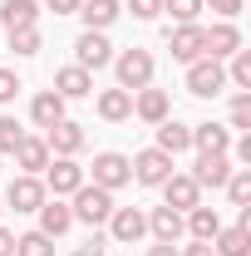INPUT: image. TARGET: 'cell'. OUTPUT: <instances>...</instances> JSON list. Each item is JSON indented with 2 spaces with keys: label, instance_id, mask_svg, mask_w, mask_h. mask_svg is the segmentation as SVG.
Masks as SVG:
<instances>
[{
  "label": "cell",
  "instance_id": "1",
  "mask_svg": "<svg viewBox=\"0 0 251 256\" xmlns=\"http://www.w3.org/2000/svg\"><path fill=\"white\" fill-rule=\"evenodd\" d=\"M114 69H118V89H128V94H138V89H148L153 84V54L148 50H124L118 60H114Z\"/></svg>",
  "mask_w": 251,
  "mask_h": 256
},
{
  "label": "cell",
  "instance_id": "42",
  "mask_svg": "<svg viewBox=\"0 0 251 256\" xmlns=\"http://www.w3.org/2000/svg\"><path fill=\"white\" fill-rule=\"evenodd\" d=\"M148 256H182V252H178L172 242H158V246H148Z\"/></svg>",
  "mask_w": 251,
  "mask_h": 256
},
{
  "label": "cell",
  "instance_id": "7",
  "mask_svg": "<svg viewBox=\"0 0 251 256\" xmlns=\"http://www.w3.org/2000/svg\"><path fill=\"white\" fill-rule=\"evenodd\" d=\"M143 236H148V217H143L138 207H114V212H108V242L133 246V242H143Z\"/></svg>",
  "mask_w": 251,
  "mask_h": 256
},
{
  "label": "cell",
  "instance_id": "38",
  "mask_svg": "<svg viewBox=\"0 0 251 256\" xmlns=\"http://www.w3.org/2000/svg\"><path fill=\"white\" fill-rule=\"evenodd\" d=\"M202 5H212L222 20H236V15H242V0H202Z\"/></svg>",
  "mask_w": 251,
  "mask_h": 256
},
{
  "label": "cell",
  "instance_id": "26",
  "mask_svg": "<svg viewBox=\"0 0 251 256\" xmlns=\"http://www.w3.org/2000/svg\"><path fill=\"white\" fill-rule=\"evenodd\" d=\"M148 232H153L158 242H178L188 226H182V212H172V207H153V217H148Z\"/></svg>",
  "mask_w": 251,
  "mask_h": 256
},
{
  "label": "cell",
  "instance_id": "36",
  "mask_svg": "<svg viewBox=\"0 0 251 256\" xmlns=\"http://www.w3.org/2000/svg\"><path fill=\"white\" fill-rule=\"evenodd\" d=\"M128 10H133V20H158L162 15V0H128Z\"/></svg>",
  "mask_w": 251,
  "mask_h": 256
},
{
  "label": "cell",
  "instance_id": "12",
  "mask_svg": "<svg viewBox=\"0 0 251 256\" xmlns=\"http://www.w3.org/2000/svg\"><path fill=\"white\" fill-rule=\"evenodd\" d=\"M50 192H44V182L40 178H30V172H20L10 188H5V202L15 207V212H40V202H44Z\"/></svg>",
  "mask_w": 251,
  "mask_h": 256
},
{
  "label": "cell",
  "instance_id": "14",
  "mask_svg": "<svg viewBox=\"0 0 251 256\" xmlns=\"http://www.w3.org/2000/svg\"><path fill=\"white\" fill-rule=\"evenodd\" d=\"M69 226H74L69 202H60V197H44V202H40V226H34V232H44V236H64Z\"/></svg>",
  "mask_w": 251,
  "mask_h": 256
},
{
  "label": "cell",
  "instance_id": "25",
  "mask_svg": "<svg viewBox=\"0 0 251 256\" xmlns=\"http://www.w3.org/2000/svg\"><path fill=\"white\" fill-rule=\"evenodd\" d=\"M212 252L217 256H251V232L246 226H222L212 236Z\"/></svg>",
  "mask_w": 251,
  "mask_h": 256
},
{
  "label": "cell",
  "instance_id": "13",
  "mask_svg": "<svg viewBox=\"0 0 251 256\" xmlns=\"http://www.w3.org/2000/svg\"><path fill=\"white\" fill-rule=\"evenodd\" d=\"M44 143H50V153H54V158H74V153L84 148V128L69 124V118H60L54 128H44Z\"/></svg>",
  "mask_w": 251,
  "mask_h": 256
},
{
  "label": "cell",
  "instance_id": "40",
  "mask_svg": "<svg viewBox=\"0 0 251 256\" xmlns=\"http://www.w3.org/2000/svg\"><path fill=\"white\" fill-rule=\"evenodd\" d=\"M0 256H15V232L0 226Z\"/></svg>",
  "mask_w": 251,
  "mask_h": 256
},
{
  "label": "cell",
  "instance_id": "10",
  "mask_svg": "<svg viewBox=\"0 0 251 256\" xmlns=\"http://www.w3.org/2000/svg\"><path fill=\"white\" fill-rule=\"evenodd\" d=\"M188 178L197 188H226V178H232V153H202Z\"/></svg>",
  "mask_w": 251,
  "mask_h": 256
},
{
  "label": "cell",
  "instance_id": "20",
  "mask_svg": "<svg viewBox=\"0 0 251 256\" xmlns=\"http://www.w3.org/2000/svg\"><path fill=\"white\" fill-rule=\"evenodd\" d=\"M182 226L192 232V242H212L222 232V217H217V207H202V202H197L192 212H182Z\"/></svg>",
  "mask_w": 251,
  "mask_h": 256
},
{
  "label": "cell",
  "instance_id": "29",
  "mask_svg": "<svg viewBox=\"0 0 251 256\" xmlns=\"http://www.w3.org/2000/svg\"><path fill=\"white\" fill-rule=\"evenodd\" d=\"M15 256H54V236L25 232V236H15Z\"/></svg>",
  "mask_w": 251,
  "mask_h": 256
},
{
  "label": "cell",
  "instance_id": "22",
  "mask_svg": "<svg viewBox=\"0 0 251 256\" xmlns=\"http://www.w3.org/2000/svg\"><path fill=\"white\" fill-rule=\"evenodd\" d=\"M15 162H20V172L40 178V172H44V162H50V143H44V138H30V133H25V143L15 148Z\"/></svg>",
  "mask_w": 251,
  "mask_h": 256
},
{
  "label": "cell",
  "instance_id": "35",
  "mask_svg": "<svg viewBox=\"0 0 251 256\" xmlns=\"http://www.w3.org/2000/svg\"><path fill=\"white\" fill-rule=\"evenodd\" d=\"M20 89H25V84H20V74H15V69H0V104H10Z\"/></svg>",
  "mask_w": 251,
  "mask_h": 256
},
{
  "label": "cell",
  "instance_id": "44",
  "mask_svg": "<svg viewBox=\"0 0 251 256\" xmlns=\"http://www.w3.org/2000/svg\"><path fill=\"white\" fill-rule=\"evenodd\" d=\"M0 212H5V207H0Z\"/></svg>",
  "mask_w": 251,
  "mask_h": 256
},
{
  "label": "cell",
  "instance_id": "37",
  "mask_svg": "<svg viewBox=\"0 0 251 256\" xmlns=\"http://www.w3.org/2000/svg\"><path fill=\"white\" fill-rule=\"evenodd\" d=\"M104 246H108V236H89V242H79V246H74V256H104Z\"/></svg>",
  "mask_w": 251,
  "mask_h": 256
},
{
  "label": "cell",
  "instance_id": "19",
  "mask_svg": "<svg viewBox=\"0 0 251 256\" xmlns=\"http://www.w3.org/2000/svg\"><path fill=\"white\" fill-rule=\"evenodd\" d=\"M192 148H197V153H232V128H222V124H192Z\"/></svg>",
  "mask_w": 251,
  "mask_h": 256
},
{
  "label": "cell",
  "instance_id": "24",
  "mask_svg": "<svg viewBox=\"0 0 251 256\" xmlns=\"http://www.w3.org/2000/svg\"><path fill=\"white\" fill-rule=\"evenodd\" d=\"M98 118H108V124L133 118V94H128V89H104V94H98Z\"/></svg>",
  "mask_w": 251,
  "mask_h": 256
},
{
  "label": "cell",
  "instance_id": "11",
  "mask_svg": "<svg viewBox=\"0 0 251 256\" xmlns=\"http://www.w3.org/2000/svg\"><path fill=\"white\" fill-rule=\"evenodd\" d=\"M202 202V188L192 182L188 172H172L168 182H162V207H172V212H192Z\"/></svg>",
  "mask_w": 251,
  "mask_h": 256
},
{
  "label": "cell",
  "instance_id": "9",
  "mask_svg": "<svg viewBox=\"0 0 251 256\" xmlns=\"http://www.w3.org/2000/svg\"><path fill=\"white\" fill-rule=\"evenodd\" d=\"M124 182H133V168H128V158H124V153H98V158H94V188L118 192Z\"/></svg>",
  "mask_w": 251,
  "mask_h": 256
},
{
  "label": "cell",
  "instance_id": "17",
  "mask_svg": "<svg viewBox=\"0 0 251 256\" xmlns=\"http://www.w3.org/2000/svg\"><path fill=\"white\" fill-rule=\"evenodd\" d=\"M34 20H40V0H5V5H0V25H5V34L30 30Z\"/></svg>",
  "mask_w": 251,
  "mask_h": 256
},
{
  "label": "cell",
  "instance_id": "15",
  "mask_svg": "<svg viewBox=\"0 0 251 256\" xmlns=\"http://www.w3.org/2000/svg\"><path fill=\"white\" fill-rule=\"evenodd\" d=\"M242 50V30L232 25V20H217L212 30H207V60H232Z\"/></svg>",
  "mask_w": 251,
  "mask_h": 256
},
{
  "label": "cell",
  "instance_id": "16",
  "mask_svg": "<svg viewBox=\"0 0 251 256\" xmlns=\"http://www.w3.org/2000/svg\"><path fill=\"white\" fill-rule=\"evenodd\" d=\"M133 114H138L143 124L158 128L168 114H172V104H168V94H162V89H153V84H148V89H138V98H133Z\"/></svg>",
  "mask_w": 251,
  "mask_h": 256
},
{
  "label": "cell",
  "instance_id": "30",
  "mask_svg": "<svg viewBox=\"0 0 251 256\" xmlns=\"http://www.w3.org/2000/svg\"><path fill=\"white\" fill-rule=\"evenodd\" d=\"M10 50H15L20 60L40 54V50H44V34H40V25H30V30H15V34H10Z\"/></svg>",
  "mask_w": 251,
  "mask_h": 256
},
{
  "label": "cell",
  "instance_id": "21",
  "mask_svg": "<svg viewBox=\"0 0 251 256\" xmlns=\"http://www.w3.org/2000/svg\"><path fill=\"white\" fill-rule=\"evenodd\" d=\"M158 148H162L168 158L188 153V148H192V128H188V124H178V118H162V124H158Z\"/></svg>",
  "mask_w": 251,
  "mask_h": 256
},
{
  "label": "cell",
  "instance_id": "32",
  "mask_svg": "<svg viewBox=\"0 0 251 256\" xmlns=\"http://www.w3.org/2000/svg\"><path fill=\"white\" fill-rule=\"evenodd\" d=\"M226 84H236V89H251V50H236V54H232Z\"/></svg>",
  "mask_w": 251,
  "mask_h": 256
},
{
  "label": "cell",
  "instance_id": "31",
  "mask_svg": "<svg viewBox=\"0 0 251 256\" xmlns=\"http://www.w3.org/2000/svg\"><path fill=\"white\" fill-rule=\"evenodd\" d=\"M20 143H25V128L5 114V118H0V158H15V148H20Z\"/></svg>",
  "mask_w": 251,
  "mask_h": 256
},
{
  "label": "cell",
  "instance_id": "4",
  "mask_svg": "<svg viewBox=\"0 0 251 256\" xmlns=\"http://www.w3.org/2000/svg\"><path fill=\"white\" fill-rule=\"evenodd\" d=\"M128 168H133V182H143V188H162L172 178V158L162 148H143L138 158H128Z\"/></svg>",
  "mask_w": 251,
  "mask_h": 256
},
{
  "label": "cell",
  "instance_id": "6",
  "mask_svg": "<svg viewBox=\"0 0 251 256\" xmlns=\"http://www.w3.org/2000/svg\"><path fill=\"white\" fill-rule=\"evenodd\" d=\"M108 60H114V44H108L104 30H84L79 40H74V64H79V69L94 74V69H104Z\"/></svg>",
  "mask_w": 251,
  "mask_h": 256
},
{
  "label": "cell",
  "instance_id": "2",
  "mask_svg": "<svg viewBox=\"0 0 251 256\" xmlns=\"http://www.w3.org/2000/svg\"><path fill=\"white\" fill-rule=\"evenodd\" d=\"M222 89H226V64L222 60H192L188 64V94H197V98H217Z\"/></svg>",
  "mask_w": 251,
  "mask_h": 256
},
{
  "label": "cell",
  "instance_id": "27",
  "mask_svg": "<svg viewBox=\"0 0 251 256\" xmlns=\"http://www.w3.org/2000/svg\"><path fill=\"white\" fill-rule=\"evenodd\" d=\"M30 118L40 128H54L64 118V98L54 94V89H44V94H34V104H30Z\"/></svg>",
  "mask_w": 251,
  "mask_h": 256
},
{
  "label": "cell",
  "instance_id": "28",
  "mask_svg": "<svg viewBox=\"0 0 251 256\" xmlns=\"http://www.w3.org/2000/svg\"><path fill=\"white\" fill-rule=\"evenodd\" d=\"M226 197H232V207H251V168H232Z\"/></svg>",
  "mask_w": 251,
  "mask_h": 256
},
{
  "label": "cell",
  "instance_id": "34",
  "mask_svg": "<svg viewBox=\"0 0 251 256\" xmlns=\"http://www.w3.org/2000/svg\"><path fill=\"white\" fill-rule=\"evenodd\" d=\"M232 128L251 133V89H242V94L232 98Z\"/></svg>",
  "mask_w": 251,
  "mask_h": 256
},
{
  "label": "cell",
  "instance_id": "43",
  "mask_svg": "<svg viewBox=\"0 0 251 256\" xmlns=\"http://www.w3.org/2000/svg\"><path fill=\"white\" fill-rule=\"evenodd\" d=\"M182 256H217V252H212V242H192Z\"/></svg>",
  "mask_w": 251,
  "mask_h": 256
},
{
  "label": "cell",
  "instance_id": "39",
  "mask_svg": "<svg viewBox=\"0 0 251 256\" xmlns=\"http://www.w3.org/2000/svg\"><path fill=\"white\" fill-rule=\"evenodd\" d=\"M44 5H50L54 15H79V5H84V0H44Z\"/></svg>",
  "mask_w": 251,
  "mask_h": 256
},
{
  "label": "cell",
  "instance_id": "41",
  "mask_svg": "<svg viewBox=\"0 0 251 256\" xmlns=\"http://www.w3.org/2000/svg\"><path fill=\"white\" fill-rule=\"evenodd\" d=\"M232 153H236V162H251V133L242 138V143H236V148H232Z\"/></svg>",
  "mask_w": 251,
  "mask_h": 256
},
{
  "label": "cell",
  "instance_id": "8",
  "mask_svg": "<svg viewBox=\"0 0 251 256\" xmlns=\"http://www.w3.org/2000/svg\"><path fill=\"white\" fill-rule=\"evenodd\" d=\"M168 50H172V60H182V64L202 60L207 54V25H178L168 34Z\"/></svg>",
  "mask_w": 251,
  "mask_h": 256
},
{
  "label": "cell",
  "instance_id": "3",
  "mask_svg": "<svg viewBox=\"0 0 251 256\" xmlns=\"http://www.w3.org/2000/svg\"><path fill=\"white\" fill-rule=\"evenodd\" d=\"M74 222H89V226H98V222H108V212H114V192H104V188H94V182H84V188L74 192Z\"/></svg>",
  "mask_w": 251,
  "mask_h": 256
},
{
  "label": "cell",
  "instance_id": "33",
  "mask_svg": "<svg viewBox=\"0 0 251 256\" xmlns=\"http://www.w3.org/2000/svg\"><path fill=\"white\" fill-rule=\"evenodd\" d=\"M162 10H168L178 25H197V15H202V0H162Z\"/></svg>",
  "mask_w": 251,
  "mask_h": 256
},
{
  "label": "cell",
  "instance_id": "23",
  "mask_svg": "<svg viewBox=\"0 0 251 256\" xmlns=\"http://www.w3.org/2000/svg\"><path fill=\"white\" fill-rule=\"evenodd\" d=\"M79 15H84V30H108V25L124 15V5H118V0H84Z\"/></svg>",
  "mask_w": 251,
  "mask_h": 256
},
{
  "label": "cell",
  "instance_id": "5",
  "mask_svg": "<svg viewBox=\"0 0 251 256\" xmlns=\"http://www.w3.org/2000/svg\"><path fill=\"white\" fill-rule=\"evenodd\" d=\"M44 192H54V197H74V192L84 188V168L74 158H54V162H44Z\"/></svg>",
  "mask_w": 251,
  "mask_h": 256
},
{
  "label": "cell",
  "instance_id": "18",
  "mask_svg": "<svg viewBox=\"0 0 251 256\" xmlns=\"http://www.w3.org/2000/svg\"><path fill=\"white\" fill-rule=\"evenodd\" d=\"M89 89H94V74H89V69H79V64H69V69L54 74V94H60L64 104H69V98H84Z\"/></svg>",
  "mask_w": 251,
  "mask_h": 256
}]
</instances>
